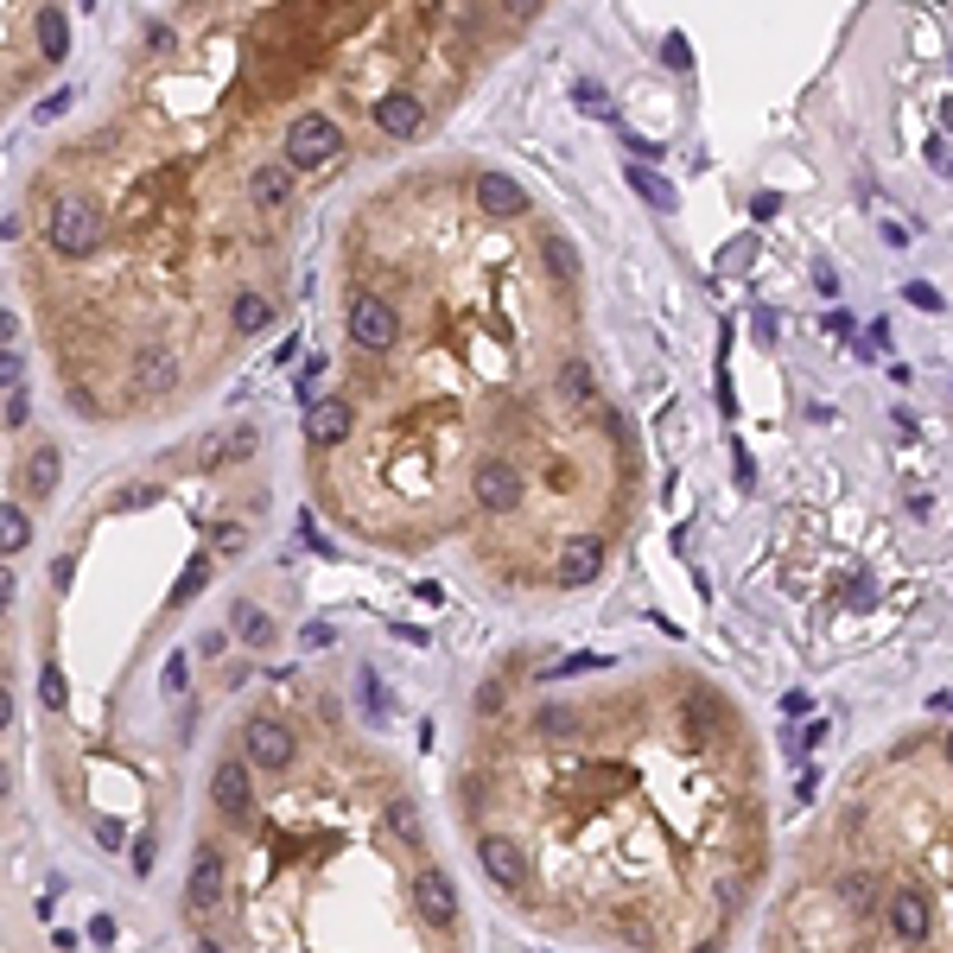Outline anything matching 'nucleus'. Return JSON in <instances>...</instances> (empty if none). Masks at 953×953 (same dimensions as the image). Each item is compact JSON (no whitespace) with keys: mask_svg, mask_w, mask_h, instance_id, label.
<instances>
[{"mask_svg":"<svg viewBox=\"0 0 953 953\" xmlns=\"http://www.w3.org/2000/svg\"><path fill=\"white\" fill-rule=\"evenodd\" d=\"M45 235H52V248L64 261H77V255H89V248L103 242V210H89L83 198H64V204H52Z\"/></svg>","mask_w":953,"mask_h":953,"instance_id":"1","label":"nucleus"},{"mask_svg":"<svg viewBox=\"0 0 953 953\" xmlns=\"http://www.w3.org/2000/svg\"><path fill=\"white\" fill-rule=\"evenodd\" d=\"M337 147H343V134H337L331 115H299V121L286 128V166H299V172H311V166H331Z\"/></svg>","mask_w":953,"mask_h":953,"instance_id":"2","label":"nucleus"},{"mask_svg":"<svg viewBox=\"0 0 953 953\" xmlns=\"http://www.w3.org/2000/svg\"><path fill=\"white\" fill-rule=\"evenodd\" d=\"M883 922H890V934H897L902 947H922L928 928H934V902H928V890H915V883L890 890V902H883Z\"/></svg>","mask_w":953,"mask_h":953,"instance_id":"3","label":"nucleus"},{"mask_svg":"<svg viewBox=\"0 0 953 953\" xmlns=\"http://www.w3.org/2000/svg\"><path fill=\"white\" fill-rule=\"evenodd\" d=\"M223 897H230V865H223V851H216V846H198V858H191V883H184L191 915L223 909Z\"/></svg>","mask_w":953,"mask_h":953,"instance_id":"4","label":"nucleus"},{"mask_svg":"<svg viewBox=\"0 0 953 953\" xmlns=\"http://www.w3.org/2000/svg\"><path fill=\"white\" fill-rule=\"evenodd\" d=\"M350 337H357L362 350H388V343L401 337V318H394V306H388V299L357 293V299H350Z\"/></svg>","mask_w":953,"mask_h":953,"instance_id":"5","label":"nucleus"},{"mask_svg":"<svg viewBox=\"0 0 953 953\" xmlns=\"http://www.w3.org/2000/svg\"><path fill=\"white\" fill-rule=\"evenodd\" d=\"M248 770H255V763H235V756H223V763L210 770V807H216L223 820H242V814L255 807V788H248Z\"/></svg>","mask_w":953,"mask_h":953,"instance_id":"6","label":"nucleus"},{"mask_svg":"<svg viewBox=\"0 0 953 953\" xmlns=\"http://www.w3.org/2000/svg\"><path fill=\"white\" fill-rule=\"evenodd\" d=\"M248 763L255 770H286L293 763V731H286V719H274V712H261V719H248Z\"/></svg>","mask_w":953,"mask_h":953,"instance_id":"7","label":"nucleus"},{"mask_svg":"<svg viewBox=\"0 0 953 953\" xmlns=\"http://www.w3.org/2000/svg\"><path fill=\"white\" fill-rule=\"evenodd\" d=\"M413 902H420V915L433 928H458V890H452V877L438 871V865L413 871Z\"/></svg>","mask_w":953,"mask_h":953,"instance_id":"8","label":"nucleus"},{"mask_svg":"<svg viewBox=\"0 0 953 953\" xmlns=\"http://www.w3.org/2000/svg\"><path fill=\"white\" fill-rule=\"evenodd\" d=\"M470 490H477V502H484L490 516H509V509L521 502V477H516V464L484 458V464H477V477H470Z\"/></svg>","mask_w":953,"mask_h":953,"instance_id":"9","label":"nucleus"},{"mask_svg":"<svg viewBox=\"0 0 953 953\" xmlns=\"http://www.w3.org/2000/svg\"><path fill=\"white\" fill-rule=\"evenodd\" d=\"M477 865L490 871V883H502V890H516L521 877H528V851L509 839V833H484L477 839Z\"/></svg>","mask_w":953,"mask_h":953,"instance_id":"10","label":"nucleus"},{"mask_svg":"<svg viewBox=\"0 0 953 953\" xmlns=\"http://www.w3.org/2000/svg\"><path fill=\"white\" fill-rule=\"evenodd\" d=\"M375 115V128L388 134V140H413L420 134V121H426V108H420V96H407V89H394V96H382V103L369 108Z\"/></svg>","mask_w":953,"mask_h":953,"instance_id":"11","label":"nucleus"},{"mask_svg":"<svg viewBox=\"0 0 953 953\" xmlns=\"http://www.w3.org/2000/svg\"><path fill=\"white\" fill-rule=\"evenodd\" d=\"M477 210H490V216H521L528 210V191H521L509 172H477Z\"/></svg>","mask_w":953,"mask_h":953,"instance_id":"12","label":"nucleus"},{"mask_svg":"<svg viewBox=\"0 0 953 953\" xmlns=\"http://www.w3.org/2000/svg\"><path fill=\"white\" fill-rule=\"evenodd\" d=\"M597 566H604V541L597 534H579V541L560 547V585H585V579H597Z\"/></svg>","mask_w":953,"mask_h":953,"instance_id":"13","label":"nucleus"},{"mask_svg":"<svg viewBox=\"0 0 953 953\" xmlns=\"http://www.w3.org/2000/svg\"><path fill=\"white\" fill-rule=\"evenodd\" d=\"M306 433H311V445H343L350 438V401H311Z\"/></svg>","mask_w":953,"mask_h":953,"instance_id":"14","label":"nucleus"},{"mask_svg":"<svg viewBox=\"0 0 953 953\" xmlns=\"http://www.w3.org/2000/svg\"><path fill=\"white\" fill-rule=\"evenodd\" d=\"M248 198H255V210H280L286 198H293V166H261L255 179H248Z\"/></svg>","mask_w":953,"mask_h":953,"instance_id":"15","label":"nucleus"},{"mask_svg":"<svg viewBox=\"0 0 953 953\" xmlns=\"http://www.w3.org/2000/svg\"><path fill=\"white\" fill-rule=\"evenodd\" d=\"M629 191H636L643 204H655V210H674V204H680V191H674L661 172H648V166H629Z\"/></svg>","mask_w":953,"mask_h":953,"instance_id":"16","label":"nucleus"},{"mask_svg":"<svg viewBox=\"0 0 953 953\" xmlns=\"http://www.w3.org/2000/svg\"><path fill=\"white\" fill-rule=\"evenodd\" d=\"M39 52L64 57L71 52V27H64V7H39Z\"/></svg>","mask_w":953,"mask_h":953,"instance_id":"17","label":"nucleus"},{"mask_svg":"<svg viewBox=\"0 0 953 953\" xmlns=\"http://www.w3.org/2000/svg\"><path fill=\"white\" fill-rule=\"evenodd\" d=\"M839 902H846L851 915H871V902H877L871 871H839Z\"/></svg>","mask_w":953,"mask_h":953,"instance_id":"18","label":"nucleus"},{"mask_svg":"<svg viewBox=\"0 0 953 953\" xmlns=\"http://www.w3.org/2000/svg\"><path fill=\"white\" fill-rule=\"evenodd\" d=\"M560 388H566V401H592V394H597L592 362H585V357H566V362H560Z\"/></svg>","mask_w":953,"mask_h":953,"instance_id":"19","label":"nucleus"},{"mask_svg":"<svg viewBox=\"0 0 953 953\" xmlns=\"http://www.w3.org/2000/svg\"><path fill=\"white\" fill-rule=\"evenodd\" d=\"M235 331H242V337H255V331H267V318H274V306H267V299H261V293H242V299H235Z\"/></svg>","mask_w":953,"mask_h":953,"instance_id":"20","label":"nucleus"},{"mask_svg":"<svg viewBox=\"0 0 953 953\" xmlns=\"http://www.w3.org/2000/svg\"><path fill=\"white\" fill-rule=\"evenodd\" d=\"M235 629H242V643H248V648L274 643V617H267L261 604H242V611H235Z\"/></svg>","mask_w":953,"mask_h":953,"instance_id":"21","label":"nucleus"},{"mask_svg":"<svg viewBox=\"0 0 953 953\" xmlns=\"http://www.w3.org/2000/svg\"><path fill=\"white\" fill-rule=\"evenodd\" d=\"M172 382H179V362L166 357V350H147V357H140V388L159 394V388H172Z\"/></svg>","mask_w":953,"mask_h":953,"instance_id":"22","label":"nucleus"},{"mask_svg":"<svg viewBox=\"0 0 953 953\" xmlns=\"http://www.w3.org/2000/svg\"><path fill=\"white\" fill-rule=\"evenodd\" d=\"M27 541H32L27 509H20V502H7V509H0V547H7V553H20Z\"/></svg>","mask_w":953,"mask_h":953,"instance_id":"23","label":"nucleus"},{"mask_svg":"<svg viewBox=\"0 0 953 953\" xmlns=\"http://www.w3.org/2000/svg\"><path fill=\"white\" fill-rule=\"evenodd\" d=\"M388 833H394V839H407V846L420 839V807H413L407 795H394V801H388Z\"/></svg>","mask_w":953,"mask_h":953,"instance_id":"24","label":"nucleus"},{"mask_svg":"<svg viewBox=\"0 0 953 953\" xmlns=\"http://www.w3.org/2000/svg\"><path fill=\"white\" fill-rule=\"evenodd\" d=\"M57 464H64V458H57L52 445H39V452H32V496H52L57 490Z\"/></svg>","mask_w":953,"mask_h":953,"instance_id":"25","label":"nucleus"},{"mask_svg":"<svg viewBox=\"0 0 953 953\" xmlns=\"http://www.w3.org/2000/svg\"><path fill=\"white\" fill-rule=\"evenodd\" d=\"M204 585H210V560L198 553V560H191V566L179 572V585H172V604H191V597L204 592Z\"/></svg>","mask_w":953,"mask_h":953,"instance_id":"26","label":"nucleus"},{"mask_svg":"<svg viewBox=\"0 0 953 953\" xmlns=\"http://www.w3.org/2000/svg\"><path fill=\"white\" fill-rule=\"evenodd\" d=\"M572 103L585 108V115H604V121L617 115V108H611V96H604V83H592V77H579V89H572Z\"/></svg>","mask_w":953,"mask_h":953,"instance_id":"27","label":"nucleus"},{"mask_svg":"<svg viewBox=\"0 0 953 953\" xmlns=\"http://www.w3.org/2000/svg\"><path fill=\"white\" fill-rule=\"evenodd\" d=\"M661 64H668V71H687V64H693V45H687V32H668V39H661Z\"/></svg>","mask_w":953,"mask_h":953,"instance_id":"28","label":"nucleus"},{"mask_svg":"<svg viewBox=\"0 0 953 953\" xmlns=\"http://www.w3.org/2000/svg\"><path fill=\"white\" fill-rule=\"evenodd\" d=\"M547 261H553V274H560V280H572V267H579V261H572V242H566V235H547Z\"/></svg>","mask_w":953,"mask_h":953,"instance_id":"29","label":"nucleus"},{"mask_svg":"<svg viewBox=\"0 0 953 953\" xmlns=\"http://www.w3.org/2000/svg\"><path fill=\"white\" fill-rule=\"evenodd\" d=\"M210 541H216V553H242V547H248V528H235V521H216V528H210Z\"/></svg>","mask_w":953,"mask_h":953,"instance_id":"30","label":"nucleus"},{"mask_svg":"<svg viewBox=\"0 0 953 953\" xmlns=\"http://www.w3.org/2000/svg\"><path fill=\"white\" fill-rule=\"evenodd\" d=\"M902 299H909V306H922V311H941V293H934L928 280H909V286H902Z\"/></svg>","mask_w":953,"mask_h":953,"instance_id":"31","label":"nucleus"},{"mask_svg":"<svg viewBox=\"0 0 953 953\" xmlns=\"http://www.w3.org/2000/svg\"><path fill=\"white\" fill-rule=\"evenodd\" d=\"M27 413H32V401H27V388H7V426L20 433L27 426Z\"/></svg>","mask_w":953,"mask_h":953,"instance_id":"32","label":"nucleus"},{"mask_svg":"<svg viewBox=\"0 0 953 953\" xmlns=\"http://www.w3.org/2000/svg\"><path fill=\"white\" fill-rule=\"evenodd\" d=\"M39 699H45V712H57V706H64V674H57V668H45V680H39Z\"/></svg>","mask_w":953,"mask_h":953,"instance_id":"33","label":"nucleus"},{"mask_svg":"<svg viewBox=\"0 0 953 953\" xmlns=\"http://www.w3.org/2000/svg\"><path fill=\"white\" fill-rule=\"evenodd\" d=\"M255 445H261V433H255V426H242V433L230 438V458H248V452H255Z\"/></svg>","mask_w":953,"mask_h":953,"instance_id":"34","label":"nucleus"},{"mask_svg":"<svg viewBox=\"0 0 953 953\" xmlns=\"http://www.w3.org/2000/svg\"><path fill=\"white\" fill-rule=\"evenodd\" d=\"M775 210H782V198H775V191H763V198H756V204H750V216H756V223H770Z\"/></svg>","mask_w":953,"mask_h":953,"instance_id":"35","label":"nucleus"},{"mask_svg":"<svg viewBox=\"0 0 953 953\" xmlns=\"http://www.w3.org/2000/svg\"><path fill=\"white\" fill-rule=\"evenodd\" d=\"M750 255H756V242H731V248H724V267H744Z\"/></svg>","mask_w":953,"mask_h":953,"instance_id":"36","label":"nucleus"},{"mask_svg":"<svg viewBox=\"0 0 953 953\" xmlns=\"http://www.w3.org/2000/svg\"><path fill=\"white\" fill-rule=\"evenodd\" d=\"M184 680H191V668H184V661H172V668H166V693H184Z\"/></svg>","mask_w":953,"mask_h":953,"instance_id":"37","label":"nucleus"},{"mask_svg":"<svg viewBox=\"0 0 953 953\" xmlns=\"http://www.w3.org/2000/svg\"><path fill=\"white\" fill-rule=\"evenodd\" d=\"M496 706H502V687H496V680H490V687H477V712H496Z\"/></svg>","mask_w":953,"mask_h":953,"instance_id":"38","label":"nucleus"},{"mask_svg":"<svg viewBox=\"0 0 953 953\" xmlns=\"http://www.w3.org/2000/svg\"><path fill=\"white\" fill-rule=\"evenodd\" d=\"M134 871H153V839H134Z\"/></svg>","mask_w":953,"mask_h":953,"instance_id":"39","label":"nucleus"},{"mask_svg":"<svg viewBox=\"0 0 953 953\" xmlns=\"http://www.w3.org/2000/svg\"><path fill=\"white\" fill-rule=\"evenodd\" d=\"M198 953H223V947H216V941H204V934H198Z\"/></svg>","mask_w":953,"mask_h":953,"instance_id":"40","label":"nucleus"},{"mask_svg":"<svg viewBox=\"0 0 953 953\" xmlns=\"http://www.w3.org/2000/svg\"><path fill=\"white\" fill-rule=\"evenodd\" d=\"M693 953H719V947H712V941H699V947H693Z\"/></svg>","mask_w":953,"mask_h":953,"instance_id":"41","label":"nucleus"},{"mask_svg":"<svg viewBox=\"0 0 953 953\" xmlns=\"http://www.w3.org/2000/svg\"><path fill=\"white\" fill-rule=\"evenodd\" d=\"M947 770H953V731H947Z\"/></svg>","mask_w":953,"mask_h":953,"instance_id":"42","label":"nucleus"}]
</instances>
